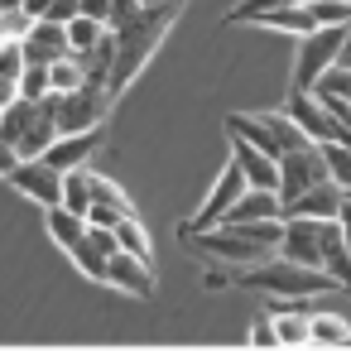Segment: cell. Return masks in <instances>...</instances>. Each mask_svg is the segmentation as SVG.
<instances>
[{"label":"cell","mask_w":351,"mask_h":351,"mask_svg":"<svg viewBox=\"0 0 351 351\" xmlns=\"http://www.w3.org/2000/svg\"><path fill=\"white\" fill-rule=\"evenodd\" d=\"M231 284L241 289H255V293H274V298H308V293H337V284L317 269V265H293V260H255V265H241L231 274Z\"/></svg>","instance_id":"7a4b0ae2"},{"label":"cell","mask_w":351,"mask_h":351,"mask_svg":"<svg viewBox=\"0 0 351 351\" xmlns=\"http://www.w3.org/2000/svg\"><path fill=\"white\" fill-rule=\"evenodd\" d=\"M5 178H10L25 197H34L39 207H53V202L63 197V173H58V169H49L44 159H20Z\"/></svg>","instance_id":"30bf717a"},{"label":"cell","mask_w":351,"mask_h":351,"mask_svg":"<svg viewBox=\"0 0 351 351\" xmlns=\"http://www.w3.org/2000/svg\"><path fill=\"white\" fill-rule=\"evenodd\" d=\"M279 255L293 260V265H322V255L332 245H346V231H341V217H284L279 221Z\"/></svg>","instance_id":"277c9868"},{"label":"cell","mask_w":351,"mask_h":351,"mask_svg":"<svg viewBox=\"0 0 351 351\" xmlns=\"http://www.w3.org/2000/svg\"><path fill=\"white\" fill-rule=\"evenodd\" d=\"M284 116L303 130V140L308 145H327V140H346V121H337V116H327L308 92H293L289 97V106H284Z\"/></svg>","instance_id":"9c48e42d"},{"label":"cell","mask_w":351,"mask_h":351,"mask_svg":"<svg viewBox=\"0 0 351 351\" xmlns=\"http://www.w3.org/2000/svg\"><path fill=\"white\" fill-rule=\"evenodd\" d=\"M20 73H25L20 39H0V77H20Z\"/></svg>","instance_id":"1f68e13d"},{"label":"cell","mask_w":351,"mask_h":351,"mask_svg":"<svg viewBox=\"0 0 351 351\" xmlns=\"http://www.w3.org/2000/svg\"><path fill=\"white\" fill-rule=\"evenodd\" d=\"M231 164L241 169L245 188H269V193H274L279 169H274V159H269L265 149H255V145H245V140H236V135H231Z\"/></svg>","instance_id":"9a60e30c"},{"label":"cell","mask_w":351,"mask_h":351,"mask_svg":"<svg viewBox=\"0 0 351 351\" xmlns=\"http://www.w3.org/2000/svg\"><path fill=\"white\" fill-rule=\"evenodd\" d=\"M303 5H308V15H313L317 25H346V20H351L346 0H303Z\"/></svg>","instance_id":"4dcf8cb0"},{"label":"cell","mask_w":351,"mask_h":351,"mask_svg":"<svg viewBox=\"0 0 351 351\" xmlns=\"http://www.w3.org/2000/svg\"><path fill=\"white\" fill-rule=\"evenodd\" d=\"M106 284H116L135 298H154V269L145 260H135L130 250H121V245L106 255Z\"/></svg>","instance_id":"4fadbf2b"},{"label":"cell","mask_w":351,"mask_h":351,"mask_svg":"<svg viewBox=\"0 0 351 351\" xmlns=\"http://www.w3.org/2000/svg\"><path fill=\"white\" fill-rule=\"evenodd\" d=\"M20 92H15V77H0V106H10Z\"/></svg>","instance_id":"ab89813d"},{"label":"cell","mask_w":351,"mask_h":351,"mask_svg":"<svg viewBox=\"0 0 351 351\" xmlns=\"http://www.w3.org/2000/svg\"><path fill=\"white\" fill-rule=\"evenodd\" d=\"M111 231H116V245H121V250H130V255H135V260H145V265L154 260V250H149V231H145V221H140L135 212H125Z\"/></svg>","instance_id":"d6986e66"},{"label":"cell","mask_w":351,"mask_h":351,"mask_svg":"<svg viewBox=\"0 0 351 351\" xmlns=\"http://www.w3.org/2000/svg\"><path fill=\"white\" fill-rule=\"evenodd\" d=\"M250 341H255V346H279V337H274V322H269V313H265V317H255V327H250Z\"/></svg>","instance_id":"d590c367"},{"label":"cell","mask_w":351,"mask_h":351,"mask_svg":"<svg viewBox=\"0 0 351 351\" xmlns=\"http://www.w3.org/2000/svg\"><path fill=\"white\" fill-rule=\"evenodd\" d=\"M274 169H279V183H274V197H279V202H289V197H298V193H308V188L327 183V169H322L317 145L284 149V154L274 159Z\"/></svg>","instance_id":"ba28073f"},{"label":"cell","mask_w":351,"mask_h":351,"mask_svg":"<svg viewBox=\"0 0 351 351\" xmlns=\"http://www.w3.org/2000/svg\"><path fill=\"white\" fill-rule=\"evenodd\" d=\"M135 0H111V10H106V29H121L125 20H135Z\"/></svg>","instance_id":"e575fe53"},{"label":"cell","mask_w":351,"mask_h":351,"mask_svg":"<svg viewBox=\"0 0 351 351\" xmlns=\"http://www.w3.org/2000/svg\"><path fill=\"white\" fill-rule=\"evenodd\" d=\"M317 154H322L327 178L346 188V183H351V154H346V140H327V145H317Z\"/></svg>","instance_id":"d4e9b609"},{"label":"cell","mask_w":351,"mask_h":351,"mask_svg":"<svg viewBox=\"0 0 351 351\" xmlns=\"http://www.w3.org/2000/svg\"><path fill=\"white\" fill-rule=\"evenodd\" d=\"M101 140H106V135H101V125H92V130H73V135H53V145H49L39 159H44L49 169H58V173H63V169L87 164V159L101 149Z\"/></svg>","instance_id":"7c38bea8"},{"label":"cell","mask_w":351,"mask_h":351,"mask_svg":"<svg viewBox=\"0 0 351 351\" xmlns=\"http://www.w3.org/2000/svg\"><path fill=\"white\" fill-rule=\"evenodd\" d=\"M82 82H87V77H82V68H77L73 53H63V58L49 63V92H73V87H82Z\"/></svg>","instance_id":"4316f807"},{"label":"cell","mask_w":351,"mask_h":351,"mask_svg":"<svg viewBox=\"0 0 351 351\" xmlns=\"http://www.w3.org/2000/svg\"><path fill=\"white\" fill-rule=\"evenodd\" d=\"M279 5H298V0H241V5H231L226 25H250L255 15H265V10H279Z\"/></svg>","instance_id":"f546056e"},{"label":"cell","mask_w":351,"mask_h":351,"mask_svg":"<svg viewBox=\"0 0 351 351\" xmlns=\"http://www.w3.org/2000/svg\"><path fill=\"white\" fill-rule=\"evenodd\" d=\"M82 231H87V226H82ZM68 255H73V265H77V269H82L87 279L106 284V255H101V250H97V245H92L87 236H77V241L68 245Z\"/></svg>","instance_id":"7402d4cb"},{"label":"cell","mask_w":351,"mask_h":351,"mask_svg":"<svg viewBox=\"0 0 351 351\" xmlns=\"http://www.w3.org/2000/svg\"><path fill=\"white\" fill-rule=\"evenodd\" d=\"M15 92H20V97H29V101H39V97L49 92V68H39V63H25V73L15 77Z\"/></svg>","instance_id":"f1b7e54d"},{"label":"cell","mask_w":351,"mask_h":351,"mask_svg":"<svg viewBox=\"0 0 351 351\" xmlns=\"http://www.w3.org/2000/svg\"><path fill=\"white\" fill-rule=\"evenodd\" d=\"M106 10H111V0H77V15H92L106 25Z\"/></svg>","instance_id":"f35d334b"},{"label":"cell","mask_w":351,"mask_h":351,"mask_svg":"<svg viewBox=\"0 0 351 351\" xmlns=\"http://www.w3.org/2000/svg\"><path fill=\"white\" fill-rule=\"evenodd\" d=\"M183 245H188L193 255H202V260H212V265H231V269H241V265H255V260H265V255H269V245L250 241L241 226H207V231H183Z\"/></svg>","instance_id":"8992f818"},{"label":"cell","mask_w":351,"mask_h":351,"mask_svg":"<svg viewBox=\"0 0 351 351\" xmlns=\"http://www.w3.org/2000/svg\"><path fill=\"white\" fill-rule=\"evenodd\" d=\"M346 49V25H317L298 39V58H293V92H308L313 77L322 68H332Z\"/></svg>","instance_id":"52a82bcc"},{"label":"cell","mask_w":351,"mask_h":351,"mask_svg":"<svg viewBox=\"0 0 351 351\" xmlns=\"http://www.w3.org/2000/svg\"><path fill=\"white\" fill-rule=\"evenodd\" d=\"M250 25H265V29H279V34H308V29H317V20L308 15V5L298 0V5H279V10H265V15H255Z\"/></svg>","instance_id":"ac0fdd59"},{"label":"cell","mask_w":351,"mask_h":351,"mask_svg":"<svg viewBox=\"0 0 351 351\" xmlns=\"http://www.w3.org/2000/svg\"><path fill=\"white\" fill-rule=\"evenodd\" d=\"M87 193H92V202H106V207L135 212V207H130V197H125V193H121L111 178H101V173H92V169H87Z\"/></svg>","instance_id":"83f0119b"},{"label":"cell","mask_w":351,"mask_h":351,"mask_svg":"<svg viewBox=\"0 0 351 351\" xmlns=\"http://www.w3.org/2000/svg\"><path fill=\"white\" fill-rule=\"evenodd\" d=\"M15 164H20V149H15V145H10L5 135H0V178H5V173H10Z\"/></svg>","instance_id":"74e56055"},{"label":"cell","mask_w":351,"mask_h":351,"mask_svg":"<svg viewBox=\"0 0 351 351\" xmlns=\"http://www.w3.org/2000/svg\"><path fill=\"white\" fill-rule=\"evenodd\" d=\"M0 39H5V34H0Z\"/></svg>","instance_id":"7bdbcfd3"},{"label":"cell","mask_w":351,"mask_h":351,"mask_svg":"<svg viewBox=\"0 0 351 351\" xmlns=\"http://www.w3.org/2000/svg\"><path fill=\"white\" fill-rule=\"evenodd\" d=\"M284 217H346V188L327 178V183H317V188L279 202V221Z\"/></svg>","instance_id":"8fae6325"},{"label":"cell","mask_w":351,"mask_h":351,"mask_svg":"<svg viewBox=\"0 0 351 351\" xmlns=\"http://www.w3.org/2000/svg\"><path fill=\"white\" fill-rule=\"evenodd\" d=\"M29 25H34V20H29L25 10H10V15H0V34H5V39H25V34H29Z\"/></svg>","instance_id":"836d02e7"},{"label":"cell","mask_w":351,"mask_h":351,"mask_svg":"<svg viewBox=\"0 0 351 351\" xmlns=\"http://www.w3.org/2000/svg\"><path fill=\"white\" fill-rule=\"evenodd\" d=\"M44 221H49V236H53V245H63V250H68V245H73V241L82 236V226H87V221H82L77 212H68L63 202H53Z\"/></svg>","instance_id":"44dd1931"},{"label":"cell","mask_w":351,"mask_h":351,"mask_svg":"<svg viewBox=\"0 0 351 351\" xmlns=\"http://www.w3.org/2000/svg\"><path fill=\"white\" fill-rule=\"evenodd\" d=\"M135 5H154V0H135Z\"/></svg>","instance_id":"b9f144b4"},{"label":"cell","mask_w":351,"mask_h":351,"mask_svg":"<svg viewBox=\"0 0 351 351\" xmlns=\"http://www.w3.org/2000/svg\"><path fill=\"white\" fill-rule=\"evenodd\" d=\"M269 217H279V197H274L269 188H245V193L217 217V226H245V221H269Z\"/></svg>","instance_id":"2e32d148"},{"label":"cell","mask_w":351,"mask_h":351,"mask_svg":"<svg viewBox=\"0 0 351 351\" xmlns=\"http://www.w3.org/2000/svg\"><path fill=\"white\" fill-rule=\"evenodd\" d=\"M121 217H125V212H121V207H106V202H92V207L82 212V221H87V226H116Z\"/></svg>","instance_id":"d6a6232c"},{"label":"cell","mask_w":351,"mask_h":351,"mask_svg":"<svg viewBox=\"0 0 351 351\" xmlns=\"http://www.w3.org/2000/svg\"><path fill=\"white\" fill-rule=\"evenodd\" d=\"M183 5H188V0H154V5H140V10H135V20H125L121 29H111V34H116V58H111V77H106V92H111V97L125 92V87L145 73V63L154 58L159 39H164L169 25L183 15Z\"/></svg>","instance_id":"6da1fadb"},{"label":"cell","mask_w":351,"mask_h":351,"mask_svg":"<svg viewBox=\"0 0 351 351\" xmlns=\"http://www.w3.org/2000/svg\"><path fill=\"white\" fill-rule=\"evenodd\" d=\"M279 346H308V313H269Z\"/></svg>","instance_id":"484cf974"},{"label":"cell","mask_w":351,"mask_h":351,"mask_svg":"<svg viewBox=\"0 0 351 351\" xmlns=\"http://www.w3.org/2000/svg\"><path fill=\"white\" fill-rule=\"evenodd\" d=\"M29 20H44V10H49V0H25V5H20Z\"/></svg>","instance_id":"60d3db41"},{"label":"cell","mask_w":351,"mask_h":351,"mask_svg":"<svg viewBox=\"0 0 351 351\" xmlns=\"http://www.w3.org/2000/svg\"><path fill=\"white\" fill-rule=\"evenodd\" d=\"M63 34H68V49H73V53H82V49H92V44L106 34V25H101V20H92V15H73V20L63 25Z\"/></svg>","instance_id":"cb8c5ba5"},{"label":"cell","mask_w":351,"mask_h":351,"mask_svg":"<svg viewBox=\"0 0 351 351\" xmlns=\"http://www.w3.org/2000/svg\"><path fill=\"white\" fill-rule=\"evenodd\" d=\"M20 53H25V63L49 68L53 58H63V53H73V49H68L63 25H53V20H34V25H29V34L20 39Z\"/></svg>","instance_id":"5bb4252c"},{"label":"cell","mask_w":351,"mask_h":351,"mask_svg":"<svg viewBox=\"0 0 351 351\" xmlns=\"http://www.w3.org/2000/svg\"><path fill=\"white\" fill-rule=\"evenodd\" d=\"M0 135L20 149V159H39V154L53 145L58 130H53V121H49V111H44L39 101L15 97L10 106H0Z\"/></svg>","instance_id":"5b68a950"},{"label":"cell","mask_w":351,"mask_h":351,"mask_svg":"<svg viewBox=\"0 0 351 351\" xmlns=\"http://www.w3.org/2000/svg\"><path fill=\"white\" fill-rule=\"evenodd\" d=\"M111 101H116V97H111L106 87H97V82H82V87H73V92H44V97H39V106L49 111V121H53L58 135L101 125V121L111 116Z\"/></svg>","instance_id":"3957f363"},{"label":"cell","mask_w":351,"mask_h":351,"mask_svg":"<svg viewBox=\"0 0 351 351\" xmlns=\"http://www.w3.org/2000/svg\"><path fill=\"white\" fill-rule=\"evenodd\" d=\"M308 346H346V322L337 313H308Z\"/></svg>","instance_id":"ffe728a7"},{"label":"cell","mask_w":351,"mask_h":351,"mask_svg":"<svg viewBox=\"0 0 351 351\" xmlns=\"http://www.w3.org/2000/svg\"><path fill=\"white\" fill-rule=\"evenodd\" d=\"M77 15V0H49V10H44V20H53V25H68Z\"/></svg>","instance_id":"8d00e7d4"},{"label":"cell","mask_w":351,"mask_h":351,"mask_svg":"<svg viewBox=\"0 0 351 351\" xmlns=\"http://www.w3.org/2000/svg\"><path fill=\"white\" fill-rule=\"evenodd\" d=\"M73 58H77V68H82V77H87V82L106 87V77H111V58H116V34L106 29L92 49H82V53H73Z\"/></svg>","instance_id":"e0dca14e"},{"label":"cell","mask_w":351,"mask_h":351,"mask_svg":"<svg viewBox=\"0 0 351 351\" xmlns=\"http://www.w3.org/2000/svg\"><path fill=\"white\" fill-rule=\"evenodd\" d=\"M58 202H63L68 212H77V217L92 207V193H87V169H82V164H77V169H63V197H58Z\"/></svg>","instance_id":"603a6c76"}]
</instances>
